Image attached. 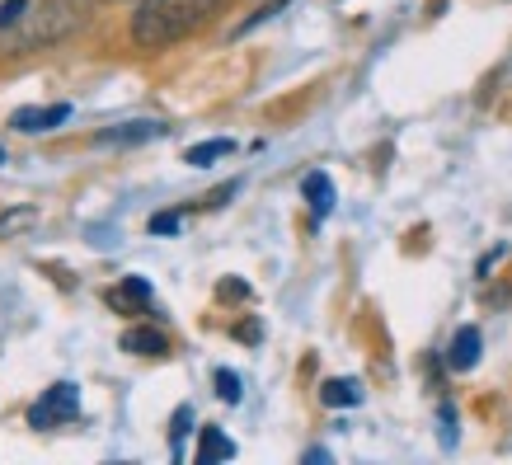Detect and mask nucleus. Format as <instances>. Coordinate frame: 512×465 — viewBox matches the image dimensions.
<instances>
[{
    "label": "nucleus",
    "instance_id": "nucleus-1",
    "mask_svg": "<svg viewBox=\"0 0 512 465\" xmlns=\"http://www.w3.org/2000/svg\"><path fill=\"white\" fill-rule=\"evenodd\" d=\"M217 5L221 0H141L132 15V38L141 47H170L193 29H202L217 15Z\"/></svg>",
    "mask_w": 512,
    "mask_h": 465
},
{
    "label": "nucleus",
    "instance_id": "nucleus-2",
    "mask_svg": "<svg viewBox=\"0 0 512 465\" xmlns=\"http://www.w3.org/2000/svg\"><path fill=\"white\" fill-rule=\"evenodd\" d=\"M80 24V5L76 0H43V5H33L24 24L15 29V47L19 52H29L38 43H57L66 33Z\"/></svg>",
    "mask_w": 512,
    "mask_h": 465
},
{
    "label": "nucleus",
    "instance_id": "nucleus-3",
    "mask_svg": "<svg viewBox=\"0 0 512 465\" xmlns=\"http://www.w3.org/2000/svg\"><path fill=\"white\" fill-rule=\"evenodd\" d=\"M80 414V390L71 381H57V386L43 390V400L29 409V423L33 428H62Z\"/></svg>",
    "mask_w": 512,
    "mask_h": 465
},
{
    "label": "nucleus",
    "instance_id": "nucleus-4",
    "mask_svg": "<svg viewBox=\"0 0 512 465\" xmlns=\"http://www.w3.org/2000/svg\"><path fill=\"white\" fill-rule=\"evenodd\" d=\"M109 306L118 310V315H127V310H146L151 306V287H146V278H123L109 292Z\"/></svg>",
    "mask_w": 512,
    "mask_h": 465
},
{
    "label": "nucleus",
    "instance_id": "nucleus-5",
    "mask_svg": "<svg viewBox=\"0 0 512 465\" xmlns=\"http://www.w3.org/2000/svg\"><path fill=\"white\" fill-rule=\"evenodd\" d=\"M71 118V109L66 104H52V109H19L15 118H10V127H19V132H47V127H57Z\"/></svg>",
    "mask_w": 512,
    "mask_h": 465
},
{
    "label": "nucleus",
    "instance_id": "nucleus-6",
    "mask_svg": "<svg viewBox=\"0 0 512 465\" xmlns=\"http://www.w3.org/2000/svg\"><path fill=\"white\" fill-rule=\"evenodd\" d=\"M160 132H165L160 123H123V127L99 132V146H137V141H151V137H160Z\"/></svg>",
    "mask_w": 512,
    "mask_h": 465
},
{
    "label": "nucleus",
    "instance_id": "nucleus-7",
    "mask_svg": "<svg viewBox=\"0 0 512 465\" xmlns=\"http://www.w3.org/2000/svg\"><path fill=\"white\" fill-rule=\"evenodd\" d=\"M123 353H137V357H165L170 343L160 329H127L123 334Z\"/></svg>",
    "mask_w": 512,
    "mask_h": 465
},
{
    "label": "nucleus",
    "instance_id": "nucleus-8",
    "mask_svg": "<svg viewBox=\"0 0 512 465\" xmlns=\"http://www.w3.org/2000/svg\"><path fill=\"white\" fill-rule=\"evenodd\" d=\"M447 362L456 367V372H470V367L480 362V329H461V334L451 339Z\"/></svg>",
    "mask_w": 512,
    "mask_h": 465
},
{
    "label": "nucleus",
    "instance_id": "nucleus-9",
    "mask_svg": "<svg viewBox=\"0 0 512 465\" xmlns=\"http://www.w3.org/2000/svg\"><path fill=\"white\" fill-rule=\"evenodd\" d=\"M235 456V442L221 428H202V442H198V465H212V461H231Z\"/></svg>",
    "mask_w": 512,
    "mask_h": 465
},
{
    "label": "nucleus",
    "instance_id": "nucleus-10",
    "mask_svg": "<svg viewBox=\"0 0 512 465\" xmlns=\"http://www.w3.org/2000/svg\"><path fill=\"white\" fill-rule=\"evenodd\" d=\"M306 202H311L315 221L329 217V207H334V184H329V174H306Z\"/></svg>",
    "mask_w": 512,
    "mask_h": 465
},
{
    "label": "nucleus",
    "instance_id": "nucleus-11",
    "mask_svg": "<svg viewBox=\"0 0 512 465\" xmlns=\"http://www.w3.org/2000/svg\"><path fill=\"white\" fill-rule=\"evenodd\" d=\"M33 221H38V207H15V212H5V217H0V235L10 240V235L29 231Z\"/></svg>",
    "mask_w": 512,
    "mask_h": 465
},
{
    "label": "nucleus",
    "instance_id": "nucleus-12",
    "mask_svg": "<svg viewBox=\"0 0 512 465\" xmlns=\"http://www.w3.org/2000/svg\"><path fill=\"white\" fill-rule=\"evenodd\" d=\"M357 400H362V386H357V381H329L325 386V404H334V409L357 404Z\"/></svg>",
    "mask_w": 512,
    "mask_h": 465
},
{
    "label": "nucleus",
    "instance_id": "nucleus-13",
    "mask_svg": "<svg viewBox=\"0 0 512 465\" xmlns=\"http://www.w3.org/2000/svg\"><path fill=\"white\" fill-rule=\"evenodd\" d=\"M231 151H235L231 141H202V146L188 151V165H212V160H221V155H231Z\"/></svg>",
    "mask_w": 512,
    "mask_h": 465
},
{
    "label": "nucleus",
    "instance_id": "nucleus-14",
    "mask_svg": "<svg viewBox=\"0 0 512 465\" xmlns=\"http://www.w3.org/2000/svg\"><path fill=\"white\" fill-rule=\"evenodd\" d=\"M29 10H33L29 0H0V33H5V29H19Z\"/></svg>",
    "mask_w": 512,
    "mask_h": 465
},
{
    "label": "nucleus",
    "instance_id": "nucleus-15",
    "mask_svg": "<svg viewBox=\"0 0 512 465\" xmlns=\"http://www.w3.org/2000/svg\"><path fill=\"white\" fill-rule=\"evenodd\" d=\"M217 395H221V400H240V376H235V372H217Z\"/></svg>",
    "mask_w": 512,
    "mask_h": 465
},
{
    "label": "nucleus",
    "instance_id": "nucleus-16",
    "mask_svg": "<svg viewBox=\"0 0 512 465\" xmlns=\"http://www.w3.org/2000/svg\"><path fill=\"white\" fill-rule=\"evenodd\" d=\"M151 231H156V235L179 231V217H174V212H160V217H151Z\"/></svg>",
    "mask_w": 512,
    "mask_h": 465
},
{
    "label": "nucleus",
    "instance_id": "nucleus-17",
    "mask_svg": "<svg viewBox=\"0 0 512 465\" xmlns=\"http://www.w3.org/2000/svg\"><path fill=\"white\" fill-rule=\"evenodd\" d=\"M0 165H5V151H0Z\"/></svg>",
    "mask_w": 512,
    "mask_h": 465
}]
</instances>
